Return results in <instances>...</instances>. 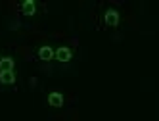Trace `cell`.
Segmentation results:
<instances>
[{
    "mask_svg": "<svg viewBox=\"0 0 159 121\" xmlns=\"http://www.w3.org/2000/svg\"><path fill=\"white\" fill-rule=\"evenodd\" d=\"M14 67H16L14 58H10V56L0 58V71H14Z\"/></svg>",
    "mask_w": 159,
    "mask_h": 121,
    "instance_id": "obj_6",
    "label": "cell"
},
{
    "mask_svg": "<svg viewBox=\"0 0 159 121\" xmlns=\"http://www.w3.org/2000/svg\"><path fill=\"white\" fill-rule=\"evenodd\" d=\"M46 102H48V106H52V108H61L63 102H65V98H63L61 92H50V94L46 96Z\"/></svg>",
    "mask_w": 159,
    "mask_h": 121,
    "instance_id": "obj_4",
    "label": "cell"
},
{
    "mask_svg": "<svg viewBox=\"0 0 159 121\" xmlns=\"http://www.w3.org/2000/svg\"><path fill=\"white\" fill-rule=\"evenodd\" d=\"M119 21H121V14H119V10L115 8H107L104 10V14H102V25L107 27V29H115L119 25Z\"/></svg>",
    "mask_w": 159,
    "mask_h": 121,
    "instance_id": "obj_1",
    "label": "cell"
},
{
    "mask_svg": "<svg viewBox=\"0 0 159 121\" xmlns=\"http://www.w3.org/2000/svg\"><path fill=\"white\" fill-rule=\"evenodd\" d=\"M54 60H58L61 63H67V62H71L73 60V50L69 46H60V48H56L54 50Z\"/></svg>",
    "mask_w": 159,
    "mask_h": 121,
    "instance_id": "obj_3",
    "label": "cell"
},
{
    "mask_svg": "<svg viewBox=\"0 0 159 121\" xmlns=\"http://www.w3.org/2000/svg\"><path fill=\"white\" fill-rule=\"evenodd\" d=\"M37 56H39V60H42V62H52V60H54V48L48 46V44H44V46L39 48Z\"/></svg>",
    "mask_w": 159,
    "mask_h": 121,
    "instance_id": "obj_5",
    "label": "cell"
},
{
    "mask_svg": "<svg viewBox=\"0 0 159 121\" xmlns=\"http://www.w3.org/2000/svg\"><path fill=\"white\" fill-rule=\"evenodd\" d=\"M39 4L35 2V0H23V2L19 4V12L21 16H25V17H33V16H37L39 12Z\"/></svg>",
    "mask_w": 159,
    "mask_h": 121,
    "instance_id": "obj_2",
    "label": "cell"
},
{
    "mask_svg": "<svg viewBox=\"0 0 159 121\" xmlns=\"http://www.w3.org/2000/svg\"><path fill=\"white\" fill-rule=\"evenodd\" d=\"M0 83L2 85H16V73L14 71H0Z\"/></svg>",
    "mask_w": 159,
    "mask_h": 121,
    "instance_id": "obj_7",
    "label": "cell"
}]
</instances>
